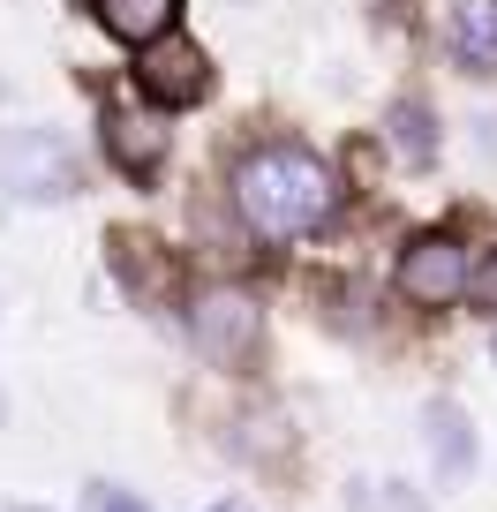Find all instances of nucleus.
<instances>
[{
	"instance_id": "obj_12",
	"label": "nucleus",
	"mask_w": 497,
	"mask_h": 512,
	"mask_svg": "<svg viewBox=\"0 0 497 512\" xmlns=\"http://www.w3.org/2000/svg\"><path fill=\"white\" fill-rule=\"evenodd\" d=\"M467 302L482 309V317H497V256H482L475 279H467Z\"/></svg>"
},
{
	"instance_id": "obj_1",
	"label": "nucleus",
	"mask_w": 497,
	"mask_h": 512,
	"mask_svg": "<svg viewBox=\"0 0 497 512\" xmlns=\"http://www.w3.org/2000/svg\"><path fill=\"white\" fill-rule=\"evenodd\" d=\"M339 181L317 151L302 144H257L249 159H234V211L257 226L264 241H302L332 219Z\"/></svg>"
},
{
	"instance_id": "obj_3",
	"label": "nucleus",
	"mask_w": 497,
	"mask_h": 512,
	"mask_svg": "<svg viewBox=\"0 0 497 512\" xmlns=\"http://www.w3.org/2000/svg\"><path fill=\"white\" fill-rule=\"evenodd\" d=\"M189 339H196V354H204V362L234 369V362H249V354H257L264 309L249 302L241 287H204V294L189 302Z\"/></svg>"
},
{
	"instance_id": "obj_15",
	"label": "nucleus",
	"mask_w": 497,
	"mask_h": 512,
	"mask_svg": "<svg viewBox=\"0 0 497 512\" xmlns=\"http://www.w3.org/2000/svg\"><path fill=\"white\" fill-rule=\"evenodd\" d=\"M16 512H38V505H16Z\"/></svg>"
},
{
	"instance_id": "obj_13",
	"label": "nucleus",
	"mask_w": 497,
	"mask_h": 512,
	"mask_svg": "<svg viewBox=\"0 0 497 512\" xmlns=\"http://www.w3.org/2000/svg\"><path fill=\"white\" fill-rule=\"evenodd\" d=\"M211 512H249V505H211Z\"/></svg>"
},
{
	"instance_id": "obj_8",
	"label": "nucleus",
	"mask_w": 497,
	"mask_h": 512,
	"mask_svg": "<svg viewBox=\"0 0 497 512\" xmlns=\"http://www.w3.org/2000/svg\"><path fill=\"white\" fill-rule=\"evenodd\" d=\"M422 430H430V460L445 482H467L475 475V430H467V415L452 400H430L422 407Z\"/></svg>"
},
{
	"instance_id": "obj_9",
	"label": "nucleus",
	"mask_w": 497,
	"mask_h": 512,
	"mask_svg": "<svg viewBox=\"0 0 497 512\" xmlns=\"http://www.w3.org/2000/svg\"><path fill=\"white\" fill-rule=\"evenodd\" d=\"M83 8H91L121 46H151V38H166L174 16H181V0H83Z\"/></svg>"
},
{
	"instance_id": "obj_14",
	"label": "nucleus",
	"mask_w": 497,
	"mask_h": 512,
	"mask_svg": "<svg viewBox=\"0 0 497 512\" xmlns=\"http://www.w3.org/2000/svg\"><path fill=\"white\" fill-rule=\"evenodd\" d=\"M0 422H8V400H0Z\"/></svg>"
},
{
	"instance_id": "obj_6",
	"label": "nucleus",
	"mask_w": 497,
	"mask_h": 512,
	"mask_svg": "<svg viewBox=\"0 0 497 512\" xmlns=\"http://www.w3.org/2000/svg\"><path fill=\"white\" fill-rule=\"evenodd\" d=\"M98 136H106V159L121 166L129 181H151L159 159H166V144H174V128H166L159 113H144V106H106Z\"/></svg>"
},
{
	"instance_id": "obj_11",
	"label": "nucleus",
	"mask_w": 497,
	"mask_h": 512,
	"mask_svg": "<svg viewBox=\"0 0 497 512\" xmlns=\"http://www.w3.org/2000/svg\"><path fill=\"white\" fill-rule=\"evenodd\" d=\"M83 512H144V497L121 482H83Z\"/></svg>"
},
{
	"instance_id": "obj_7",
	"label": "nucleus",
	"mask_w": 497,
	"mask_h": 512,
	"mask_svg": "<svg viewBox=\"0 0 497 512\" xmlns=\"http://www.w3.org/2000/svg\"><path fill=\"white\" fill-rule=\"evenodd\" d=\"M445 53L467 76H497V0H452L445 8Z\"/></svg>"
},
{
	"instance_id": "obj_10",
	"label": "nucleus",
	"mask_w": 497,
	"mask_h": 512,
	"mask_svg": "<svg viewBox=\"0 0 497 512\" xmlns=\"http://www.w3.org/2000/svg\"><path fill=\"white\" fill-rule=\"evenodd\" d=\"M385 136H392V151H400L407 166H430L437 159V113L422 106V98H392Z\"/></svg>"
},
{
	"instance_id": "obj_2",
	"label": "nucleus",
	"mask_w": 497,
	"mask_h": 512,
	"mask_svg": "<svg viewBox=\"0 0 497 512\" xmlns=\"http://www.w3.org/2000/svg\"><path fill=\"white\" fill-rule=\"evenodd\" d=\"M0 181L23 196V204H68L76 196V159L53 128H8L0 136Z\"/></svg>"
},
{
	"instance_id": "obj_5",
	"label": "nucleus",
	"mask_w": 497,
	"mask_h": 512,
	"mask_svg": "<svg viewBox=\"0 0 497 512\" xmlns=\"http://www.w3.org/2000/svg\"><path fill=\"white\" fill-rule=\"evenodd\" d=\"M467 279H475V264H467V249L452 234H415L400 249V294L415 309H445L467 294Z\"/></svg>"
},
{
	"instance_id": "obj_4",
	"label": "nucleus",
	"mask_w": 497,
	"mask_h": 512,
	"mask_svg": "<svg viewBox=\"0 0 497 512\" xmlns=\"http://www.w3.org/2000/svg\"><path fill=\"white\" fill-rule=\"evenodd\" d=\"M136 91L151 98V106H196V98L211 91V61H204V46H189L181 31H166V38H151V46H136Z\"/></svg>"
}]
</instances>
